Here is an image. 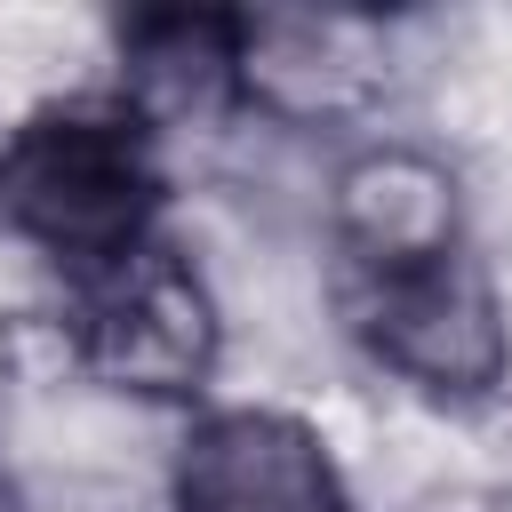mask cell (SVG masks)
<instances>
[{
	"label": "cell",
	"mask_w": 512,
	"mask_h": 512,
	"mask_svg": "<svg viewBox=\"0 0 512 512\" xmlns=\"http://www.w3.org/2000/svg\"><path fill=\"white\" fill-rule=\"evenodd\" d=\"M384 88L368 16H240V104L264 120H344Z\"/></svg>",
	"instance_id": "cell-5"
},
{
	"label": "cell",
	"mask_w": 512,
	"mask_h": 512,
	"mask_svg": "<svg viewBox=\"0 0 512 512\" xmlns=\"http://www.w3.org/2000/svg\"><path fill=\"white\" fill-rule=\"evenodd\" d=\"M160 128L128 96L40 104L0 136V224L64 280L160 240Z\"/></svg>",
	"instance_id": "cell-1"
},
{
	"label": "cell",
	"mask_w": 512,
	"mask_h": 512,
	"mask_svg": "<svg viewBox=\"0 0 512 512\" xmlns=\"http://www.w3.org/2000/svg\"><path fill=\"white\" fill-rule=\"evenodd\" d=\"M176 512H352L328 440L280 408H208L176 448Z\"/></svg>",
	"instance_id": "cell-4"
},
{
	"label": "cell",
	"mask_w": 512,
	"mask_h": 512,
	"mask_svg": "<svg viewBox=\"0 0 512 512\" xmlns=\"http://www.w3.org/2000/svg\"><path fill=\"white\" fill-rule=\"evenodd\" d=\"M344 320L376 368L432 400H488L512 376V328L472 240L392 264H344Z\"/></svg>",
	"instance_id": "cell-2"
},
{
	"label": "cell",
	"mask_w": 512,
	"mask_h": 512,
	"mask_svg": "<svg viewBox=\"0 0 512 512\" xmlns=\"http://www.w3.org/2000/svg\"><path fill=\"white\" fill-rule=\"evenodd\" d=\"M120 96L160 128L240 104V16L224 8H144L120 24Z\"/></svg>",
	"instance_id": "cell-7"
},
{
	"label": "cell",
	"mask_w": 512,
	"mask_h": 512,
	"mask_svg": "<svg viewBox=\"0 0 512 512\" xmlns=\"http://www.w3.org/2000/svg\"><path fill=\"white\" fill-rule=\"evenodd\" d=\"M64 344L72 360L136 400H192L216 376V296L176 240H144L104 272L64 280Z\"/></svg>",
	"instance_id": "cell-3"
},
{
	"label": "cell",
	"mask_w": 512,
	"mask_h": 512,
	"mask_svg": "<svg viewBox=\"0 0 512 512\" xmlns=\"http://www.w3.org/2000/svg\"><path fill=\"white\" fill-rule=\"evenodd\" d=\"M0 512H24V496H16V480L0 472Z\"/></svg>",
	"instance_id": "cell-8"
},
{
	"label": "cell",
	"mask_w": 512,
	"mask_h": 512,
	"mask_svg": "<svg viewBox=\"0 0 512 512\" xmlns=\"http://www.w3.org/2000/svg\"><path fill=\"white\" fill-rule=\"evenodd\" d=\"M464 240L456 176L416 144H376L336 176V248L344 264H392Z\"/></svg>",
	"instance_id": "cell-6"
}]
</instances>
